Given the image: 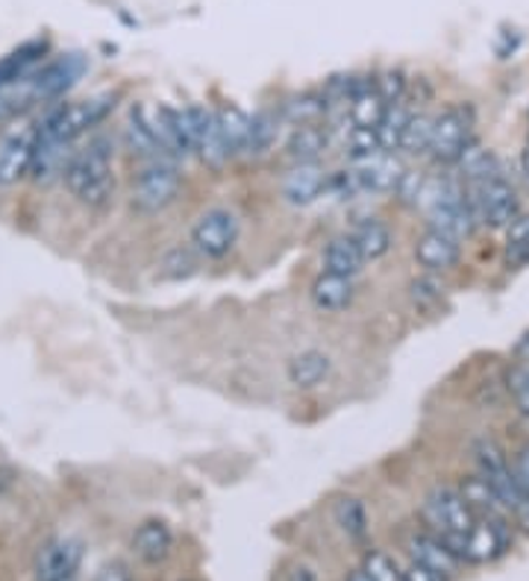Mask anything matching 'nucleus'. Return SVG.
Instances as JSON below:
<instances>
[{
    "instance_id": "1",
    "label": "nucleus",
    "mask_w": 529,
    "mask_h": 581,
    "mask_svg": "<svg viewBox=\"0 0 529 581\" xmlns=\"http://www.w3.org/2000/svg\"><path fill=\"white\" fill-rule=\"evenodd\" d=\"M66 186L74 200L83 206H103L116 191V171H112V150L107 139L89 141L83 150L71 156L66 168Z\"/></svg>"
},
{
    "instance_id": "2",
    "label": "nucleus",
    "mask_w": 529,
    "mask_h": 581,
    "mask_svg": "<svg viewBox=\"0 0 529 581\" xmlns=\"http://www.w3.org/2000/svg\"><path fill=\"white\" fill-rule=\"evenodd\" d=\"M418 206L427 212L430 230H439L445 236L459 238V241L471 236L473 227H477L468 189H462L450 177H436V180L423 182Z\"/></svg>"
},
{
    "instance_id": "3",
    "label": "nucleus",
    "mask_w": 529,
    "mask_h": 581,
    "mask_svg": "<svg viewBox=\"0 0 529 581\" xmlns=\"http://www.w3.org/2000/svg\"><path fill=\"white\" fill-rule=\"evenodd\" d=\"M473 461H477L480 479L495 491L500 505L529 529V500L523 497L515 467L506 461V452L500 450V443L495 438H477L473 441Z\"/></svg>"
},
{
    "instance_id": "4",
    "label": "nucleus",
    "mask_w": 529,
    "mask_h": 581,
    "mask_svg": "<svg viewBox=\"0 0 529 581\" xmlns=\"http://www.w3.org/2000/svg\"><path fill=\"white\" fill-rule=\"evenodd\" d=\"M423 520L432 529V534H439L441 541L459 552L462 541L471 534V529L477 525V511L471 508V502L465 500L462 491L439 484L427 493L423 500Z\"/></svg>"
},
{
    "instance_id": "5",
    "label": "nucleus",
    "mask_w": 529,
    "mask_h": 581,
    "mask_svg": "<svg viewBox=\"0 0 529 581\" xmlns=\"http://www.w3.org/2000/svg\"><path fill=\"white\" fill-rule=\"evenodd\" d=\"M116 107L112 94H100L91 100H77V103H59L50 109L39 123V139L59 141V144H74L89 127L100 123L109 116V109Z\"/></svg>"
},
{
    "instance_id": "6",
    "label": "nucleus",
    "mask_w": 529,
    "mask_h": 581,
    "mask_svg": "<svg viewBox=\"0 0 529 581\" xmlns=\"http://www.w3.org/2000/svg\"><path fill=\"white\" fill-rule=\"evenodd\" d=\"M468 200H471L473 218L482 227L491 230H503L521 214V200L518 191L512 189V182L506 180L503 171L491 173L486 180H477L468 186Z\"/></svg>"
},
{
    "instance_id": "7",
    "label": "nucleus",
    "mask_w": 529,
    "mask_h": 581,
    "mask_svg": "<svg viewBox=\"0 0 529 581\" xmlns=\"http://www.w3.org/2000/svg\"><path fill=\"white\" fill-rule=\"evenodd\" d=\"M180 173L171 162H162V159H153L136 173V182H132V206L141 209V212H162L168 206L174 203L177 194H180Z\"/></svg>"
},
{
    "instance_id": "8",
    "label": "nucleus",
    "mask_w": 529,
    "mask_h": 581,
    "mask_svg": "<svg viewBox=\"0 0 529 581\" xmlns=\"http://www.w3.org/2000/svg\"><path fill=\"white\" fill-rule=\"evenodd\" d=\"M473 144V109L465 103L447 107L436 118V132H432V159L441 164H453L465 156V150Z\"/></svg>"
},
{
    "instance_id": "9",
    "label": "nucleus",
    "mask_w": 529,
    "mask_h": 581,
    "mask_svg": "<svg viewBox=\"0 0 529 581\" xmlns=\"http://www.w3.org/2000/svg\"><path fill=\"white\" fill-rule=\"evenodd\" d=\"M236 241H239V218L230 209H209L191 227V247L207 259H223Z\"/></svg>"
},
{
    "instance_id": "10",
    "label": "nucleus",
    "mask_w": 529,
    "mask_h": 581,
    "mask_svg": "<svg viewBox=\"0 0 529 581\" xmlns=\"http://www.w3.org/2000/svg\"><path fill=\"white\" fill-rule=\"evenodd\" d=\"M512 547V534L506 529V517H477V525L459 547V558L471 564H491Z\"/></svg>"
},
{
    "instance_id": "11",
    "label": "nucleus",
    "mask_w": 529,
    "mask_h": 581,
    "mask_svg": "<svg viewBox=\"0 0 529 581\" xmlns=\"http://www.w3.org/2000/svg\"><path fill=\"white\" fill-rule=\"evenodd\" d=\"M36 144H39V123L16 127L0 141V186H16L33 171Z\"/></svg>"
},
{
    "instance_id": "12",
    "label": "nucleus",
    "mask_w": 529,
    "mask_h": 581,
    "mask_svg": "<svg viewBox=\"0 0 529 581\" xmlns=\"http://www.w3.org/2000/svg\"><path fill=\"white\" fill-rule=\"evenodd\" d=\"M83 561V543L74 538H57L36 558V581H74Z\"/></svg>"
},
{
    "instance_id": "13",
    "label": "nucleus",
    "mask_w": 529,
    "mask_h": 581,
    "mask_svg": "<svg viewBox=\"0 0 529 581\" xmlns=\"http://www.w3.org/2000/svg\"><path fill=\"white\" fill-rule=\"evenodd\" d=\"M191 109V121H194V153L200 156V162L212 168V171H221L227 159H230V150L223 144L221 136V123H218L216 109H203V107H189Z\"/></svg>"
},
{
    "instance_id": "14",
    "label": "nucleus",
    "mask_w": 529,
    "mask_h": 581,
    "mask_svg": "<svg viewBox=\"0 0 529 581\" xmlns=\"http://www.w3.org/2000/svg\"><path fill=\"white\" fill-rule=\"evenodd\" d=\"M406 547H409V558H412L415 564L427 567V570H432V573L447 581L453 579L459 573V567H462L459 552L450 543L441 541L439 534H412Z\"/></svg>"
},
{
    "instance_id": "15",
    "label": "nucleus",
    "mask_w": 529,
    "mask_h": 581,
    "mask_svg": "<svg viewBox=\"0 0 529 581\" xmlns=\"http://www.w3.org/2000/svg\"><path fill=\"white\" fill-rule=\"evenodd\" d=\"M86 71V59L80 53H68V57H59L53 62H48L44 68L36 71V91H39V100L50 103V100L62 98L77 80Z\"/></svg>"
},
{
    "instance_id": "16",
    "label": "nucleus",
    "mask_w": 529,
    "mask_h": 581,
    "mask_svg": "<svg viewBox=\"0 0 529 581\" xmlns=\"http://www.w3.org/2000/svg\"><path fill=\"white\" fill-rule=\"evenodd\" d=\"M356 177L362 182V191H371V194H386V191H397L400 180H403V162L397 159L395 153H380L368 156L362 162L353 164Z\"/></svg>"
},
{
    "instance_id": "17",
    "label": "nucleus",
    "mask_w": 529,
    "mask_h": 581,
    "mask_svg": "<svg viewBox=\"0 0 529 581\" xmlns=\"http://www.w3.org/2000/svg\"><path fill=\"white\" fill-rule=\"evenodd\" d=\"M386 98H382L380 86L371 77H362V80H353V94H350L348 103V118L350 127H359V130H377L386 116Z\"/></svg>"
},
{
    "instance_id": "18",
    "label": "nucleus",
    "mask_w": 529,
    "mask_h": 581,
    "mask_svg": "<svg viewBox=\"0 0 529 581\" xmlns=\"http://www.w3.org/2000/svg\"><path fill=\"white\" fill-rule=\"evenodd\" d=\"M459 238L445 236L439 230H427L421 238H418V244H415V259L421 264L423 271L430 273H445L450 268H456L459 262Z\"/></svg>"
},
{
    "instance_id": "19",
    "label": "nucleus",
    "mask_w": 529,
    "mask_h": 581,
    "mask_svg": "<svg viewBox=\"0 0 529 581\" xmlns=\"http://www.w3.org/2000/svg\"><path fill=\"white\" fill-rule=\"evenodd\" d=\"M327 182H330V177L323 173L321 164H298L282 182V194L291 206H309L327 191Z\"/></svg>"
},
{
    "instance_id": "20",
    "label": "nucleus",
    "mask_w": 529,
    "mask_h": 581,
    "mask_svg": "<svg viewBox=\"0 0 529 581\" xmlns=\"http://www.w3.org/2000/svg\"><path fill=\"white\" fill-rule=\"evenodd\" d=\"M174 549V534L162 520H148L141 523L132 534V552L144 561V564H159L166 561Z\"/></svg>"
},
{
    "instance_id": "21",
    "label": "nucleus",
    "mask_w": 529,
    "mask_h": 581,
    "mask_svg": "<svg viewBox=\"0 0 529 581\" xmlns=\"http://www.w3.org/2000/svg\"><path fill=\"white\" fill-rule=\"evenodd\" d=\"M124 139H127V148L132 150L136 156H141V159H159V156L166 153V148L159 144L157 132H153V127H150V118H148V109H130V118H127V127H124Z\"/></svg>"
},
{
    "instance_id": "22",
    "label": "nucleus",
    "mask_w": 529,
    "mask_h": 581,
    "mask_svg": "<svg viewBox=\"0 0 529 581\" xmlns=\"http://www.w3.org/2000/svg\"><path fill=\"white\" fill-rule=\"evenodd\" d=\"M365 256L359 250V244L353 241V236L332 238L327 250H323V273H336V277L353 279L356 273L362 271Z\"/></svg>"
},
{
    "instance_id": "23",
    "label": "nucleus",
    "mask_w": 529,
    "mask_h": 581,
    "mask_svg": "<svg viewBox=\"0 0 529 581\" xmlns=\"http://www.w3.org/2000/svg\"><path fill=\"white\" fill-rule=\"evenodd\" d=\"M356 288L353 279L336 277V273H321L312 286V303L321 311H341L353 303Z\"/></svg>"
},
{
    "instance_id": "24",
    "label": "nucleus",
    "mask_w": 529,
    "mask_h": 581,
    "mask_svg": "<svg viewBox=\"0 0 529 581\" xmlns=\"http://www.w3.org/2000/svg\"><path fill=\"white\" fill-rule=\"evenodd\" d=\"M71 144H59V141H44L39 139L36 144V159H33V180L48 186L57 177H66V168L71 162Z\"/></svg>"
},
{
    "instance_id": "25",
    "label": "nucleus",
    "mask_w": 529,
    "mask_h": 581,
    "mask_svg": "<svg viewBox=\"0 0 529 581\" xmlns=\"http://www.w3.org/2000/svg\"><path fill=\"white\" fill-rule=\"evenodd\" d=\"M48 53V44L44 41H27L18 50H12L9 57L0 59V86H9V82L24 80V77L33 74L36 62Z\"/></svg>"
},
{
    "instance_id": "26",
    "label": "nucleus",
    "mask_w": 529,
    "mask_h": 581,
    "mask_svg": "<svg viewBox=\"0 0 529 581\" xmlns=\"http://www.w3.org/2000/svg\"><path fill=\"white\" fill-rule=\"evenodd\" d=\"M330 144V136H327V127L321 123H303V127H295L289 139V156L298 164L318 162V156L327 150Z\"/></svg>"
},
{
    "instance_id": "27",
    "label": "nucleus",
    "mask_w": 529,
    "mask_h": 581,
    "mask_svg": "<svg viewBox=\"0 0 529 581\" xmlns=\"http://www.w3.org/2000/svg\"><path fill=\"white\" fill-rule=\"evenodd\" d=\"M330 370L332 364L323 352L307 350L289 361V382L295 388H303V391H307V388L321 385L323 379L330 377Z\"/></svg>"
},
{
    "instance_id": "28",
    "label": "nucleus",
    "mask_w": 529,
    "mask_h": 581,
    "mask_svg": "<svg viewBox=\"0 0 529 581\" xmlns=\"http://www.w3.org/2000/svg\"><path fill=\"white\" fill-rule=\"evenodd\" d=\"M218 112V123H221V136L223 144L232 156L248 153V139H250V118L241 112L239 107H221Z\"/></svg>"
},
{
    "instance_id": "29",
    "label": "nucleus",
    "mask_w": 529,
    "mask_h": 581,
    "mask_svg": "<svg viewBox=\"0 0 529 581\" xmlns=\"http://www.w3.org/2000/svg\"><path fill=\"white\" fill-rule=\"evenodd\" d=\"M412 109H409V103L403 100H397V103H389V109H386V116H382L380 127H377V136H380V148L386 150V153H395V150H400V141H403V132L406 127H409V121H412Z\"/></svg>"
},
{
    "instance_id": "30",
    "label": "nucleus",
    "mask_w": 529,
    "mask_h": 581,
    "mask_svg": "<svg viewBox=\"0 0 529 581\" xmlns=\"http://www.w3.org/2000/svg\"><path fill=\"white\" fill-rule=\"evenodd\" d=\"M350 236H353V241L359 244V250H362L365 262H377V259H382V256L391 250L389 227L382 221H377V218L362 221Z\"/></svg>"
},
{
    "instance_id": "31",
    "label": "nucleus",
    "mask_w": 529,
    "mask_h": 581,
    "mask_svg": "<svg viewBox=\"0 0 529 581\" xmlns=\"http://www.w3.org/2000/svg\"><path fill=\"white\" fill-rule=\"evenodd\" d=\"M327 109H330V100L327 94H300L291 103L282 107V118L291 121L295 127H303V123H321V118L327 116Z\"/></svg>"
},
{
    "instance_id": "32",
    "label": "nucleus",
    "mask_w": 529,
    "mask_h": 581,
    "mask_svg": "<svg viewBox=\"0 0 529 581\" xmlns=\"http://www.w3.org/2000/svg\"><path fill=\"white\" fill-rule=\"evenodd\" d=\"M280 132V116L277 112H259L257 118H250V139H248V156H264L273 148Z\"/></svg>"
},
{
    "instance_id": "33",
    "label": "nucleus",
    "mask_w": 529,
    "mask_h": 581,
    "mask_svg": "<svg viewBox=\"0 0 529 581\" xmlns=\"http://www.w3.org/2000/svg\"><path fill=\"white\" fill-rule=\"evenodd\" d=\"M432 132H436V118L427 116V112H415L409 127L403 132V141H400V150L406 153H430L432 148Z\"/></svg>"
},
{
    "instance_id": "34",
    "label": "nucleus",
    "mask_w": 529,
    "mask_h": 581,
    "mask_svg": "<svg viewBox=\"0 0 529 581\" xmlns=\"http://www.w3.org/2000/svg\"><path fill=\"white\" fill-rule=\"evenodd\" d=\"M506 262L512 268L529 264V214H518L509 227H506Z\"/></svg>"
},
{
    "instance_id": "35",
    "label": "nucleus",
    "mask_w": 529,
    "mask_h": 581,
    "mask_svg": "<svg viewBox=\"0 0 529 581\" xmlns=\"http://www.w3.org/2000/svg\"><path fill=\"white\" fill-rule=\"evenodd\" d=\"M336 523L341 525V532L348 534L350 541H362L365 534H368V511H365L359 500H339Z\"/></svg>"
},
{
    "instance_id": "36",
    "label": "nucleus",
    "mask_w": 529,
    "mask_h": 581,
    "mask_svg": "<svg viewBox=\"0 0 529 581\" xmlns=\"http://www.w3.org/2000/svg\"><path fill=\"white\" fill-rule=\"evenodd\" d=\"M362 570L371 575V581H403V570L395 564V558H389L380 549H371L365 555Z\"/></svg>"
},
{
    "instance_id": "37",
    "label": "nucleus",
    "mask_w": 529,
    "mask_h": 581,
    "mask_svg": "<svg viewBox=\"0 0 529 581\" xmlns=\"http://www.w3.org/2000/svg\"><path fill=\"white\" fill-rule=\"evenodd\" d=\"M194 247H174L171 253L162 259V273H166L168 279H182V277H191L194 273V268H198V259H194Z\"/></svg>"
},
{
    "instance_id": "38",
    "label": "nucleus",
    "mask_w": 529,
    "mask_h": 581,
    "mask_svg": "<svg viewBox=\"0 0 529 581\" xmlns=\"http://www.w3.org/2000/svg\"><path fill=\"white\" fill-rule=\"evenodd\" d=\"M509 388H512L518 409H521L529 418V361L527 364H518V368L512 370V377H509Z\"/></svg>"
},
{
    "instance_id": "39",
    "label": "nucleus",
    "mask_w": 529,
    "mask_h": 581,
    "mask_svg": "<svg viewBox=\"0 0 529 581\" xmlns=\"http://www.w3.org/2000/svg\"><path fill=\"white\" fill-rule=\"evenodd\" d=\"M377 86H380L386 103H397V100L406 98V80L400 71H386V74L377 80Z\"/></svg>"
},
{
    "instance_id": "40",
    "label": "nucleus",
    "mask_w": 529,
    "mask_h": 581,
    "mask_svg": "<svg viewBox=\"0 0 529 581\" xmlns=\"http://www.w3.org/2000/svg\"><path fill=\"white\" fill-rule=\"evenodd\" d=\"M515 475H518V484H521L523 497L529 500V441L523 443L521 450L515 452Z\"/></svg>"
},
{
    "instance_id": "41",
    "label": "nucleus",
    "mask_w": 529,
    "mask_h": 581,
    "mask_svg": "<svg viewBox=\"0 0 529 581\" xmlns=\"http://www.w3.org/2000/svg\"><path fill=\"white\" fill-rule=\"evenodd\" d=\"M403 581H447V579H441V575H436L432 573V570H427V567H421V564H409L403 570Z\"/></svg>"
},
{
    "instance_id": "42",
    "label": "nucleus",
    "mask_w": 529,
    "mask_h": 581,
    "mask_svg": "<svg viewBox=\"0 0 529 581\" xmlns=\"http://www.w3.org/2000/svg\"><path fill=\"white\" fill-rule=\"evenodd\" d=\"M412 294L421 297V300H439L441 291L439 286H432L430 279H418V282L412 286Z\"/></svg>"
},
{
    "instance_id": "43",
    "label": "nucleus",
    "mask_w": 529,
    "mask_h": 581,
    "mask_svg": "<svg viewBox=\"0 0 529 581\" xmlns=\"http://www.w3.org/2000/svg\"><path fill=\"white\" fill-rule=\"evenodd\" d=\"M94 581H132V579L121 564H109V567H103V570H100L98 579H94Z\"/></svg>"
},
{
    "instance_id": "44",
    "label": "nucleus",
    "mask_w": 529,
    "mask_h": 581,
    "mask_svg": "<svg viewBox=\"0 0 529 581\" xmlns=\"http://www.w3.org/2000/svg\"><path fill=\"white\" fill-rule=\"evenodd\" d=\"M348 581H371V575L365 573L362 567H359V570H353V573H350V575H348Z\"/></svg>"
},
{
    "instance_id": "45",
    "label": "nucleus",
    "mask_w": 529,
    "mask_h": 581,
    "mask_svg": "<svg viewBox=\"0 0 529 581\" xmlns=\"http://www.w3.org/2000/svg\"><path fill=\"white\" fill-rule=\"evenodd\" d=\"M521 162H523V177H527V182H529V150H527V153H523Z\"/></svg>"
}]
</instances>
